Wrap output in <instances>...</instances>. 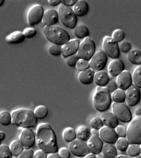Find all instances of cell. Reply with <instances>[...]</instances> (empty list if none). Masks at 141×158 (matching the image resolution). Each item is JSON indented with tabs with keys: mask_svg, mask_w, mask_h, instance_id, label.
<instances>
[{
	"mask_svg": "<svg viewBox=\"0 0 141 158\" xmlns=\"http://www.w3.org/2000/svg\"><path fill=\"white\" fill-rule=\"evenodd\" d=\"M106 87L110 93H113L114 91L116 90L117 89H118L116 81H114V80L109 81L107 85L106 86Z\"/></svg>",
	"mask_w": 141,
	"mask_h": 158,
	"instance_id": "cell-49",
	"label": "cell"
},
{
	"mask_svg": "<svg viewBox=\"0 0 141 158\" xmlns=\"http://www.w3.org/2000/svg\"><path fill=\"white\" fill-rule=\"evenodd\" d=\"M25 39L22 31H16L7 35L5 38V40L9 44H19L23 43Z\"/></svg>",
	"mask_w": 141,
	"mask_h": 158,
	"instance_id": "cell-25",
	"label": "cell"
},
{
	"mask_svg": "<svg viewBox=\"0 0 141 158\" xmlns=\"http://www.w3.org/2000/svg\"><path fill=\"white\" fill-rule=\"evenodd\" d=\"M115 158H130L127 156L124 155H119Z\"/></svg>",
	"mask_w": 141,
	"mask_h": 158,
	"instance_id": "cell-59",
	"label": "cell"
},
{
	"mask_svg": "<svg viewBox=\"0 0 141 158\" xmlns=\"http://www.w3.org/2000/svg\"><path fill=\"white\" fill-rule=\"evenodd\" d=\"M47 154L41 149H38L34 152L33 158H47Z\"/></svg>",
	"mask_w": 141,
	"mask_h": 158,
	"instance_id": "cell-50",
	"label": "cell"
},
{
	"mask_svg": "<svg viewBox=\"0 0 141 158\" xmlns=\"http://www.w3.org/2000/svg\"><path fill=\"white\" fill-rule=\"evenodd\" d=\"M9 148L13 156H19L25 149L19 139H15L12 141L9 146Z\"/></svg>",
	"mask_w": 141,
	"mask_h": 158,
	"instance_id": "cell-30",
	"label": "cell"
},
{
	"mask_svg": "<svg viewBox=\"0 0 141 158\" xmlns=\"http://www.w3.org/2000/svg\"><path fill=\"white\" fill-rule=\"evenodd\" d=\"M75 67L76 69L80 72L86 70L90 68L89 60L79 58Z\"/></svg>",
	"mask_w": 141,
	"mask_h": 158,
	"instance_id": "cell-41",
	"label": "cell"
},
{
	"mask_svg": "<svg viewBox=\"0 0 141 158\" xmlns=\"http://www.w3.org/2000/svg\"><path fill=\"white\" fill-rule=\"evenodd\" d=\"M58 13L60 21L64 26L71 29L76 27L77 17L70 7L61 3L58 8Z\"/></svg>",
	"mask_w": 141,
	"mask_h": 158,
	"instance_id": "cell-6",
	"label": "cell"
},
{
	"mask_svg": "<svg viewBox=\"0 0 141 158\" xmlns=\"http://www.w3.org/2000/svg\"><path fill=\"white\" fill-rule=\"evenodd\" d=\"M132 83L138 88H141V65H137L132 75Z\"/></svg>",
	"mask_w": 141,
	"mask_h": 158,
	"instance_id": "cell-32",
	"label": "cell"
},
{
	"mask_svg": "<svg viewBox=\"0 0 141 158\" xmlns=\"http://www.w3.org/2000/svg\"><path fill=\"white\" fill-rule=\"evenodd\" d=\"M96 155L97 158H105L104 154L102 152L99 153V154Z\"/></svg>",
	"mask_w": 141,
	"mask_h": 158,
	"instance_id": "cell-58",
	"label": "cell"
},
{
	"mask_svg": "<svg viewBox=\"0 0 141 158\" xmlns=\"http://www.w3.org/2000/svg\"><path fill=\"white\" fill-rule=\"evenodd\" d=\"M47 2H48V4L53 6L59 5L61 3V1L60 0H48Z\"/></svg>",
	"mask_w": 141,
	"mask_h": 158,
	"instance_id": "cell-52",
	"label": "cell"
},
{
	"mask_svg": "<svg viewBox=\"0 0 141 158\" xmlns=\"http://www.w3.org/2000/svg\"><path fill=\"white\" fill-rule=\"evenodd\" d=\"M12 123L11 113L6 110L0 111V125L3 126H8Z\"/></svg>",
	"mask_w": 141,
	"mask_h": 158,
	"instance_id": "cell-34",
	"label": "cell"
},
{
	"mask_svg": "<svg viewBox=\"0 0 141 158\" xmlns=\"http://www.w3.org/2000/svg\"><path fill=\"white\" fill-rule=\"evenodd\" d=\"M95 49L94 41L88 36L80 43L77 54L79 58L89 60L95 53Z\"/></svg>",
	"mask_w": 141,
	"mask_h": 158,
	"instance_id": "cell-7",
	"label": "cell"
},
{
	"mask_svg": "<svg viewBox=\"0 0 141 158\" xmlns=\"http://www.w3.org/2000/svg\"><path fill=\"white\" fill-rule=\"evenodd\" d=\"M12 123L20 128H32L37 126L38 119L34 111L28 108H19L12 110Z\"/></svg>",
	"mask_w": 141,
	"mask_h": 158,
	"instance_id": "cell-2",
	"label": "cell"
},
{
	"mask_svg": "<svg viewBox=\"0 0 141 158\" xmlns=\"http://www.w3.org/2000/svg\"><path fill=\"white\" fill-rule=\"evenodd\" d=\"M77 1V0H62L61 3L70 7L71 6H74Z\"/></svg>",
	"mask_w": 141,
	"mask_h": 158,
	"instance_id": "cell-51",
	"label": "cell"
},
{
	"mask_svg": "<svg viewBox=\"0 0 141 158\" xmlns=\"http://www.w3.org/2000/svg\"><path fill=\"white\" fill-rule=\"evenodd\" d=\"M101 118L103 124L107 127L115 129L119 124V120L113 113L109 112L103 113Z\"/></svg>",
	"mask_w": 141,
	"mask_h": 158,
	"instance_id": "cell-21",
	"label": "cell"
},
{
	"mask_svg": "<svg viewBox=\"0 0 141 158\" xmlns=\"http://www.w3.org/2000/svg\"><path fill=\"white\" fill-rule=\"evenodd\" d=\"M89 7L87 2L83 0H78L72 10L76 16L83 17L88 13Z\"/></svg>",
	"mask_w": 141,
	"mask_h": 158,
	"instance_id": "cell-24",
	"label": "cell"
},
{
	"mask_svg": "<svg viewBox=\"0 0 141 158\" xmlns=\"http://www.w3.org/2000/svg\"><path fill=\"white\" fill-rule=\"evenodd\" d=\"M47 158H62L58 152L48 154Z\"/></svg>",
	"mask_w": 141,
	"mask_h": 158,
	"instance_id": "cell-53",
	"label": "cell"
},
{
	"mask_svg": "<svg viewBox=\"0 0 141 158\" xmlns=\"http://www.w3.org/2000/svg\"><path fill=\"white\" fill-rule=\"evenodd\" d=\"M99 137L104 143L112 144H115L119 138L114 129L105 126L99 130Z\"/></svg>",
	"mask_w": 141,
	"mask_h": 158,
	"instance_id": "cell-15",
	"label": "cell"
},
{
	"mask_svg": "<svg viewBox=\"0 0 141 158\" xmlns=\"http://www.w3.org/2000/svg\"><path fill=\"white\" fill-rule=\"evenodd\" d=\"M92 102L97 111L103 113L107 112L112 104L110 92L106 87H97L92 97Z\"/></svg>",
	"mask_w": 141,
	"mask_h": 158,
	"instance_id": "cell-3",
	"label": "cell"
},
{
	"mask_svg": "<svg viewBox=\"0 0 141 158\" xmlns=\"http://www.w3.org/2000/svg\"><path fill=\"white\" fill-rule=\"evenodd\" d=\"M58 153L62 158H70L71 156L70 150L66 147L60 148L58 150Z\"/></svg>",
	"mask_w": 141,
	"mask_h": 158,
	"instance_id": "cell-46",
	"label": "cell"
},
{
	"mask_svg": "<svg viewBox=\"0 0 141 158\" xmlns=\"http://www.w3.org/2000/svg\"><path fill=\"white\" fill-rule=\"evenodd\" d=\"M107 57L104 51L99 50L95 52L89 60L90 69L95 73L103 70L106 66Z\"/></svg>",
	"mask_w": 141,
	"mask_h": 158,
	"instance_id": "cell-10",
	"label": "cell"
},
{
	"mask_svg": "<svg viewBox=\"0 0 141 158\" xmlns=\"http://www.w3.org/2000/svg\"><path fill=\"white\" fill-rule=\"evenodd\" d=\"M126 138L130 144H141V115L136 116L127 127Z\"/></svg>",
	"mask_w": 141,
	"mask_h": 158,
	"instance_id": "cell-5",
	"label": "cell"
},
{
	"mask_svg": "<svg viewBox=\"0 0 141 158\" xmlns=\"http://www.w3.org/2000/svg\"><path fill=\"white\" fill-rule=\"evenodd\" d=\"M34 152L31 149H24L18 156V158H33Z\"/></svg>",
	"mask_w": 141,
	"mask_h": 158,
	"instance_id": "cell-48",
	"label": "cell"
},
{
	"mask_svg": "<svg viewBox=\"0 0 141 158\" xmlns=\"http://www.w3.org/2000/svg\"><path fill=\"white\" fill-rule=\"evenodd\" d=\"M79 59L77 53L73 55L69 56L66 58V63L69 66L74 67L76 66V63Z\"/></svg>",
	"mask_w": 141,
	"mask_h": 158,
	"instance_id": "cell-45",
	"label": "cell"
},
{
	"mask_svg": "<svg viewBox=\"0 0 141 158\" xmlns=\"http://www.w3.org/2000/svg\"><path fill=\"white\" fill-rule=\"evenodd\" d=\"M44 10L41 5L36 4L32 6L27 13V20L29 25L35 26L42 21Z\"/></svg>",
	"mask_w": 141,
	"mask_h": 158,
	"instance_id": "cell-11",
	"label": "cell"
},
{
	"mask_svg": "<svg viewBox=\"0 0 141 158\" xmlns=\"http://www.w3.org/2000/svg\"><path fill=\"white\" fill-rule=\"evenodd\" d=\"M84 158H97L96 155L95 154L90 153L84 157Z\"/></svg>",
	"mask_w": 141,
	"mask_h": 158,
	"instance_id": "cell-57",
	"label": "cell"
},
{
	"mask_svg": "<svg viewBox=\"0 0 141 158\" xmlns=\"http://www.w3.org/2000/svg\"><path fill=\"white\" fill-rule=\"evenodd\" d=\"M115 144L117 150L121 152H125L127 151L130 144L126 137H119Z\"/></svg>",
	"mask_w": 141,
	"mask_h": 158,
	"instance_id": "cell-36",
	"label": "cell"
},
{
	"mask_svg": "<svg viewBox=\"0 0 141 158\" xmlns=\"http://www.w3.org/2000/svg\"><path fill=\"white\" fill-rule=\"evenodd\" d=\"M48 52L53 56H59L62 54V47L59 45L52 44L48 48Z\"/></svg>",
	"mask_w": 141,
	"mask_h": 158,
	"instance_id": "cell-42",
	"label": "cell"
},
{
	"mask_svg": "<svg viewBox=\"0 0 141 158\" xmlns=\"http://www.w3.org/2000/svg\"><path fill=\"white\" fill-rule=\"evenodd\" d=\"M133 158H141V156L140 155L137 156L135 157H134Z\"/></svg>",
	"mask_w": 141,
	"mask_h": 158,
	"instance_id": "cell-61",
	"label": "cell"
},
{
	"mask_svg": "<svg viewBox=\"0 0 141 158\" xmlns=\"http://www.w3.org/2000/svg\"><path fill=\"white\" fill-rule=\"evenodd\" d=\"M126 102L129 106L133 107L137 105L141 98V93L139 88L134 85L131 86L125 91Z\"/></svg>",
	"mask_w": 141,
	"mask_h": 158,
	"instance_id": "cell-14",
	"label": "cell"
},
{
	"mask_svg": "<svg viewBox=\"0 0 141 158\" xmlns=\"http://www.w3.org/2000/svg\"><path fill=\"white\" fill-rule=\"evenodd\" d=\"M5 1L4 0H0V7H2L4 5Z\"/></svg>",
	"mask_w": 141,
	"mask_h": 158,
	"instance_id": "cell-60",
	"label": "cell"
},
{
	"mask_svg": "<svg viewBox=\"0 0 141 158\" xmlns=\"http://www.w3.org/2000/svg\"><path fill=\"white\" fill-rule=\"evenodd\" d=\"M115 81L119 89L126 91L132 85V75L128 70H123L116 77Z\"/></svg>",
	"mask_w": 141,
	"mask_h": 158,
	"instance_id": "cell-16",
	"label": "cell"
},
{
	"mask_svg": "<svg viewBox=\"0 0 141 158\" xmlns=\"http://www.w3.org/2000/svg\"><path fill=\"white\" fill-rule=\"evenodd\" d=\"M62 135L64 141L67 143H71L77 138L76 130L72 127H68L64 128Z\"/></svg>",
	"mask_w": 141,
	"mask_h": 158,
	"instance_id": "cell-28",
	"label": "cell"
},
{
	"mask_svg": "<svg viewBox=\"0 0 141 158\" xmlns=\"http://www.w3.org/2000/svg\"><path fill=\"white\" fill-rule=\"evenodd\" d=\"M125 37V33L121 29H117L114 30L111 35V38L115 42H121Z\"/></svg>",
	"mask_w": 141,
	"mask_h": 158,
	"instance_id": "cell-39",
	"label": "cell"
},
{
	"mask_svg": "<svg viewBox=\"0 0 141 158\" xmlns=\"http://www.w3.org/2000/svg\"><path fill=\"white\" fill-rule=\"evenodd\" d=\"M20 128L18 139L25 149H31L36 143V133L31 128Z\"/></svg>",
	"mask_w": 141,
	"mask_h": 158,
	"instance_id": "cell-12",
	"label": "cell"
},
{
	"mask_svg": "<svg viewBox=\"0 0 141 158\" xmlns=\"http://www.w3.org/2000/svg\"><path fill=\"white\" fill-rule=\"evenodd\" d=\"M22 32L25 38L31 39L36 36L37 31L34 28L28 27L24 29Z\"/></svg>",
	"mask_w": 141,
	"mask_h": 158,
	"instance_id": "cell-43",
	"label": "cell"
},
{
	"mask_svg": "<svg viewBox=\"0 0 141 158\" xmlns=\"http://www.w3.org/2000/svg\"><path fill=\"white\" fill-rule=\"evenodd\" d=\"M110 81V78L107 73L104 70L95 73L94 82L97 87H106Z\"/></svg>",
	"mask_w": 141,
	"mask_h": 158,
	"instance_id": "cell-22",
	"label": "cell"
},
{
	"mask_svg": "<svg viewBox=\"0 0 141 158\" xmlns=\"http://www.w3.org/2000/svg\"><path fill=\"white\" fill-rule=\"evenodd\" d=\"M102 152L105 158H115L118 155L117 149L114 144L105 143L103 145Z\"/></svg>",
	"mask_w": 141,
	"mask_h": 158,
	"instance_id": "cell-27",
	"label": "cell"
},
{
	"mask_svg": "<svg viewBox=\"0 0 141 158\" xmlns=\"http://www.w3.org/2000/svg\"><path fill=\"white\" fill-rule=\"evenodd\" d=\"M91 133L92 136H99V131L95 129H91Z\"/></svg>",
	"mask_w": 141,
	"mask_h": 158,
	"instance_id": "cell-55",
	"label": "cell"
},
{
	"mask_svg": "<svg viewBox=\"0 0 141 158\" xmlns=\"http://www.w3.org/2000/svg\"><path fill=\"white\" fill-rule=\"evenodd\" d=\"M126 151L127 154L132 157L139 155L140 154V145L134 144H130Z\"/></svg>",
	"mask_w": 141,
	"mask_h": 158,
	"instance_id": "cell-37",
	"label": "cell"
},
{
	"mask_svg": "<svg viewBox=\"0 0 141 158\" xmlns=\"http://www.w3.org/2000/svg\"><path fill=\"white\" fill-rule=\"evenodd\" d=\"M115 132L119 137H126L127 135V128L122 125H118L115 129Z\"/></svg>",
	"mask_w": 141,
	"mask_h": 158,
	"instance_id": "cell-44",
	"label": "cell"
},
{
	"mask_svg": "<svg viewBox=\"0 0 141 158\" xmlns=\"http://www.w3.org/2000/svg\"><path fill=\"white\" fill-rule=\"evenodd\" d=\"M112 110L119 121L124 123H128L132 119V113L131 109L123 103H113Z\"/></svg>",
	"mask_w": 141,
	"mask_h": 158,
	"instance_id": "cell-8",
	"label": "cell"
},
{
	"mask_svg": "<svg viewBox=\"0 0 141 158\" xmlns=\"http://www.w3.org/2000/svg\"><path fill=\"white\" fill-rule=\"evenodd\" d=\"M77 139L86 142L91 138L92 135L91 129L86 125H80L76 129Z\"/></svg>",
	"mask_w": 141,
	"mask_h": 158,
	"instance_id": "cell-26",
	"label": "cell"
},
{
	"mask_svg": "<svg viewBox=\"0 0 141 158\" xmlns=\"http://www.w3.org/2000/svg\"><path fill=\"white\" fill-rule=\"evenodd\" d=\"M69 148L70 153L78 157H84L90 153L87 143L78 139L69 143Z\"/></svg>",
	"mask_w": 141,
	"mask_h": 158,
	"instance_id": "cell-13",
	"label": "cell"
},
{
	"mask_svg": "<svg viewBox=\"0 0 141 158\" xmlns=\"http://www.w3.org/2000/svg\"><path fill=\"white\" fill-rule=\"evenodd\" d=\"M140 155L141 156V144H140Z\"/></svg>",
	"mask_w": 141,
	"mask_h": 158,
	"instance_id": "cell-62",
	"label": "cell"
},
{
	"mask_svg": "<svg viewBox=\"0 0 141 158\" xmlns=\"http://www.w3.org/2000/svg\"><path fill=\"white\" fill-rule=\"evenodd\" d=\"M34 112L38 119H43L48 115V108L45 105H38L35 108Z\"/></svg>",
	"mask_w": 141,
	"mask_h": 158,
	"instance_id": "cell-35",
	"label": "cell"
},
{
	"mask_svg": "<svg viewBox=\"0 0 141 158\" xmlns=\"http://www.w3.org/2000/svg\"><path fill=\"white\" fill-rule=\"evenodd\" d=\"M43 32L47 40L53 44L62 46L70 40L68 33L58 26H45Z\"/></svg>",
	"mask_w": 141,
	"mask_h": 158,
	"instance_id": "cell-4",
	"label": "cell"
},
{
	"mask_svg": "<svg viewBox=\"0 0 141 158\" xmlns=\"http://www.w3.org/2000/svg\"><path fill=\"white\" fill-rule=\"evenodd\" d=\"M124 64L122 60L119 58L113 59L109 62L107 67L109 75L113 77H116L123 70Z\"/></svg>",
	"mask_w": 141,
	"mask_h": 158,
	"instance_id": "cell-19",
	"label": "cell"
},
{
	"mask_svg": "<svg viewBox=\"0 0 141 158\" xmlns=\"http://www.w3.org/2000/svg\"><path fill=\"white\" fill-rule=\"evenodd\" d=\"M74 34L79 39H85L90 35L89 30L86 25H79L74 28Z\"/></svg>",
	"mask_w": 141,
	"mask_h": 158,
	"instance_id": "cell-31",
	"label": "cell"
},
{
	"mask_svg": "<svg viewBox=\"0 0 141 158\" xmlns=\"http://www.w3.org/2000/svg\"><path fill=\"white\" fill-rule=\"evenodd\" d=\"M80 41L78 39L70 40L62 47V55L64 58H66L69 56L73 55L77 53Z\"/></svg>",
	"mask_w": 141,
	"mask_h": 158,
	"instance_id": "cell-17",
	"label": "cell"
},
{
	"mask_svg": "<svg viewBox=\"0 0 141 158\" xmlns=\"http://www.w3.org/2000/svg\"><path fill=\"white\" fill-rule=\"evenodd\" d=\"M6 137V134L3 131H0V145L2 144V141L4 140Z\"/></svg>",
	"mask_w": 141,
	"mask_h": 158,
	"instance_id": "cell-54",
	"label": "cell"
},
{
	"mask_svg": "<svg viewBox=\"0 0 141 158\" xmlns=\"http://www.w3.org/2000/svg\"><path fill=\"white\" fill-rule=\"evenodd\" d=\"M112 100L116 103H123L126 102V93L125 91L117 89L112 93Z\"/></svg>",
	"mask_w": 141,
	"mask_h": 158,
	"instance_id": "cell-33",
	"label": "cell"
},
{
	"mask_svg": "<svg viewBox=\"0 0 141 158\" xmlns=\"http://www.w3.org/2000/svg\"><path fill=\"white\" fill-rule=\"evenodd\" d=\"M135 114L136 116H140L141 115V107H139L135 110Z\"/></svg>",
	"mask_w": 141,
	"mask_h": 158,
	"instance_id": "cell-56",
	"label": "cell"
},
{
	"mask_svg": "<svg viewBox=\"0 0 141 158\" xmlns=\"http://www.w3.org/2000/svg\"><path fill=\"white\" fill-rule=\"evenodd\" d=\"M87 144L90 153L97 155L102 152L104 143L99 136H91Z\"/></svg>",
	"mask_w": 141,
	"mask_h": 158,
	"instance_id": "cell-18",
	"label": "cell"
},
{
	"mask_svg": "<svg viewBox=\"0 0 141 158\" xmlns=\"http://www.w3.org/2000/svg\"><path fill=\"white\" fill-rule=\"evenodd\" d=\"M90 125L92 128L99 131L104 127V125L101 118L99 117H95L92 118L90 122Z\"/></svg>",
	"mask_w": 141,
	"mask_h": 158,
	"instance_id": "cell-40",
	"label": "cell"
},
{
	"mask_svg": "<svg viewBox=\"0 0 141 158\" xmlns=\"http://www.w3.org/2000/svg\"><path fill=\"white\" fill-rule=\"evenodd\" d=\"M103 51L112 59L118 58L120 55V50L117 42L114 41L110 36H106L103 39Z\"/></svg>",
	"mask_w": 141,
	"mask_h": 158,
	"instance_id": "cell-9",
	"label": "cell"
},
{
	"mask_svg": "<svg viewBox=\"0 0 141 158\" xmlns=\"http://www.w3.org/2000/svg\"><path fill=\"white\" fill-rule=\"evenodd\" d=\"M35 133L36 143L39 149L47 154L58 152L59 148L56 135L49 123L39 124Z\"/></svg>",
	"mask_w": 141,
	"mask_h": 158,
	"instance_id": "cell-1",
	"label": "cell"
},
{
	"mask_svg": "<svg viewBox=\"0 0 141 158\" xmlns=\"http://www.w3.org/2000/svg\"><path fill=\"white\" fill-rule=\"evenodd\" d=\"M58 13L55 10H47L44 13L42 22L45 26H52L58 23L59 20Z\"/></svg>",
	"mask_w": 141,
	"mask_h": 158,
	"instance_id": "cell-20",
	"label": "cell"
},
{
	"mask_svg": "<svg viewBox=\"0 0 141 158\" xmlns=\"http://www.w3.org/2000/svg\"><path fill=\"white\" fill-rule=\"evenodd\" d=\"M119 50L124 53H128L131 50V44L127 41L121 42L119 45Z\"/></svg>",
	"mask_w": 141,
	"mask_h": 158,
	"instance_id": "cell-47",
	"label": "cell"
},
{
	"mask_svg": "<svg viewBox=\"0 0 141 158\" xmlns=\"http://www.w3.org/2000/svg\"><path fill=\"white\" fill-rule=\"evenodd\" d=\"M13 156L9 146L5 144L0 145V158H13Z\"/></svg>",
	"mask_w": 141,
	"mask_h": 158,
	"instance_id": "cell-38",
	"label": "cell"
},
{
	"mask_svg": "<svg viewBox=\"0 0 141 158\" xmlns=\"http://www.w3.org/2000/svg\"><path fill=\"white\" fill-rule=\"evenodd\" d=\"M95 72L89 68L83 71H80L78 75V80L80 83L84 85H89L94 82Z\"/></svg>",
	"mask_w": 141,
	"mask_h": 158,
	"instance_id": "cell-23",
	"label": "cell"
},
{
	"mask_svg": "<svg viewBox=\"0 0 141 158\" xmlns=\"http://www.w3.org/2000/svg\"><path fill=\"white\" fill-rule=\"evenodd\" d=\"M127 58L132 64L137 65H141V52L138 50L131 49L127 53Z\"/></svg>",
	"mask_w": 141,
	"mask_h": 158,
	"instance_id": "cell-29",
	"label": "cell"
}]
</instances>
